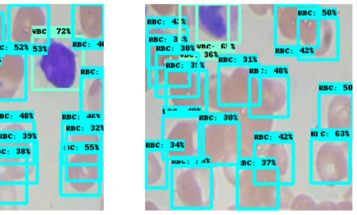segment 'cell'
<instances>
[{
	"label": "cell",
	"mask_w": 357,
	"mask_h": 215,
	"mask_svg": "<svg viewBox=\"0 0 357 215\" xmlns=\"http://www.w3.org/2000/svg\"><path fill=\"white\" fill-rule=\"evenodd\" d=\"M82 49L70 38H51L44 52L28 54L31 88L79 90L82 77Z\"/></svg>",
	"instance_id": "obj_1"
},
{
	"label": "cell",
	"mask_w": 357,
	"mask_h": 215,
	"mask_svg": "<svg viewBox=\"0 0 357 215\" xmlns=\"http://www.w3.org/2000/svg\"><path fill=\"white\" fill-rule=\"evenodd\" d=\"M49 40L48 4H9L8 49L40 54L46 49Z\"/></svg>",
	"instance_id": "obj_2"
},
{
	"label": "cell",
	"mask_w": 357,
	"mask_h": 215,
	"mask_svg": "<svg viewBox=\"0 0 357 215\" xmlns=\"http://www.w3.org/2000/svg\"><path fill=\"white\" fill-rule=\"evenodd\" d=\"M197 118L184 115H167L162 122V141L168 150L165 156L169 161L194 159L197 152Z\"/></svg>",
	"instance_id": "obj_3"
},
{
	"label": "cell",
	"mask_w": 357,
	"mask_h": 215,
	"mask_svg": "<svg viewBox=\"0 0 357 215\" xmlns=\"http://www.w3.org/2000/svg\"><path fill=\"white\" fill-rule=\"evenodd\" d=\"M31 87L28 54L14 49L0 53V102L26 101Z\"/></svg>",
	"instance_id": "obj_4"
},
{
	"label": "cell",
	"mask_w": 357,
	"mask_h": 215,
	"mask_svg": "<svg viewBox=\"0 0 357 215\" xmlns=\"http://www.w3.org/2000/svg\"><path fill=\"white\" fill-rule=\"evenodd\" d=\"M100 4H73V26L88 24L77 34L72 36L74 41L96 42L103 38V9L91 17Z\"/></svg>",
	"instance_id": "obj_5"
},
{
	"label": "cell",
	"mask_w": 357,
	"mask_h": 215,
	"mask_svg": "<svg viewBox=\"0 0 357 215\" xmlns=\"http://www.w3.org/2000/svg\"><path fill=\"white\" fill-rule=\"evenodd\" d=\"M80 113L102 116L103 111V81L102 76L83 75L79 88Z\"/></svg>",
	"instance_id": "obj_6"
},
{
	"label": "cell",
	"mask_w": 357,
	"mask_h": 215,
	"mask_svg": "<svg viewBox=\"0 0 357 215\" xmlns=\"http://www.w3.org/2000/svg\"><path fill=\"white\" fill-rule=\"evenodd\" d=\"M165 150H148L146 153V189H166L171 164Z\"/></svg>",
	"instance_id": "obj_7"
},
{
	"label": "cell",
	"mask_w": 357,
	"mask_h": 215,
	"mask_svg": "<svg viewBox=\"0 0 357 215\" xmlns=\"http://www.w3.org/2000/svg\"><path fill=\"white\" fill-rule=\"evenodd\" d=\"M48 10L50 37H72L73 4H48Z\"/></svg>",
	"instance_id": "obj_8"
},
{
	"label": "cell",
	"mask_w": 357,
	"mask_h": 215,
	"mask_svg": "<svg viewBox=\"0 0 357 215\" xmlns=\"http://www.w3.org/2000/svg\"><path fill=\"white\" fill-rule=\"evenodd\" d=\"M38 141L33 120H0V140Z\"/></svg>",
	"instance_id": "obj_9"
},
{
	"label": "cell",
	"mask_w": 357,
	"mask_h": 215,
	"mask_svg": "<svg viewBox=\"0 0 357 215\" xmlns=\"http://www.w3.org/2000/svg\"><path fill=\"white\" fill-rule=\"evenodd\" d=\"M101 181H68L61 172L59 194L64 197L97 196L100 191Z\"/></svg>",
	"instance_id": "obj_10"
},
{
	"label": "cell",
	"mask_w": 357,
	"mask_h": 215,
	"mask_svg": "<svg viewBox=\"0 0 357 215\" xmlns=\"http://www.w3.org/2000/svg\"><path fill=\"white\" fill-rule=\"evenodd\" d=\"M61 172L68 181H101L102 168L100 164L70 165L61 164Z\"/></svg>",
	"instance_id": "obj_11"
},
{
	"label": "cell",
	"mask_w": 357,
	"mask_h": 215,
	"mask_svg": "<svg viewBox=\"0 0 357 215\" xmlns=\"http://www.w3.org/2000/svg\"><path fill=\"white\" fill-rule=\"evenodd\" d=\"M0 155L24 156L37 161V141L29 139L0 140Z\"/></svg>",
	"instance_id": "obj_12"
},
{
	"label": "cell",
	"mask_w": 357,
	"mask_h": 215,
	"mask_svg": "<svg viewBox=\"0 0 357 215\" xmlns=\"http://www.w3.org/2000/svg\"><path fill=\"white\" fill-rule=\"evenodd\" d=\"M29 202V185L27 184L1 183L0 205L20 206Z\"/></svg>",
	"instance_id": "obj_13"
},
{
	"label": "cell",
	"mask_w": 357,
	"mask_h": 215,
	"mask_svg": "<svg viewBox=\"0 0 357 215\" xmlns=\"http://www.w3.org/2000/svg\"><path fill=\"white\" fill-rule=\"evenodd\" d=\"M0 182L27 184V164L0 163Z\"/></svg>",
	"instance_id": "obj_14"
},
{
	"label": "cell",
	"mask_w": 357,
	"mask_h": 215,
	"mask_svg": "<svg viewBox=\"0 0 357 215\" xmlns=\"http://www.w3.org/2000/svg\"><path fill=\"white\" fill-rule=\"evenodd\" d=\"M62 163L70 165H93L100 164L101 154L99 152L89 151H64L63 152Z\"/></svg>",
	"instance_id": "obj_15"
},
{
	"label": "cell",
	"mask_w": 357,
	"mask_h": 215,
	"mask_svg": "<svg viewBox=\"0 0 357 215\" xmlns=\"http://www.w3.org/2000/svg\"><path fill=\"white\" fill-rule=\"evenodd\" d=\"M190 85V72L188 70H166L165 87L185 88Z\"/></svg>",
	"instance_id": "obj_16"
},
{
	"label": "cell",
	"mask_w": 357,
	"mask_h": 215,
	"mask_svg": "<svg viewBox=\"0 0 357 215\" xmlns=\"http://www.w3.org/2000/svg\"><path fill=\"white\" fill-rule=\"evenodd\" d=\"M103 66L102 49H82V70L89 68L102 69Z\"/></svg>",
	"instance_id": "obj_17"
},
{
	"label": "cell",
	"mask_w": 357,
	"mask_h": 215,
	"mask_svg": "<svg viewBox=\"0 0 357 215\" xmlns=\"http://www.w3.org/2000/svg\"><path fill=\"white\" fill-rule=\"evenodd\" d=\"M8 15L0 13V53L8 49L7 41Z\"/></svg>",
	"instance_id": "obj_18"
},
{
	"label": "cell",
	"mask_w": 357,
	"mask_h": 215,
	"mask_svg": "<svg viewBox=\"0 0 357 215\" xmlns=\"http://www.w3.org/2000/svg\"><path fill=\"white\" fill-rule=\"evenodd\" d=\"M39 182V166L38 161L27 164V184L37 185Z\"/></svg>",
	"instance_id": "obj_19"
},
{
	"label": "cell",
	"mask_w": 357,
	"mask_h": 215,
	"mask_svg": "<svg viewBox=\"0 0 357 215\" xmlns=\"http://www.w3.org/2000/svg\"><path fill=\"white\" fill-rule=\"evenodd\" d=\"M9 4H0V13L8 15Z\"/></svg>",
	"instance_id": "obj_20"
},
{
	"label": "cell",
	"mask_w": 357,
	"mask_h": 215,
	"mask_svg": "<svg viewBox=\"0 0 357 215\" xmlns=\"http://www.w3.org/2000/svg\"><path fill=\"white\" fill-rule=\"evenodd\" d=\"M1 206V205H0Z\"/></svg>",
	"instance_id": "obj_21"
}]
</instances>
